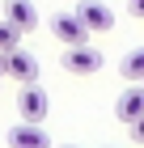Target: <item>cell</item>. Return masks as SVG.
Masks as SVG:
<instances>
[{"instance_id":"1","label":"cell","mask_w":144,"mask_h":148,"mask_svg":"<svg viewBox=\"0 0 144 148\" xmlns=\"http://www.w3.org/2000/svg\"><path fill=\"white\" fill-rule=\"evenodd\" d=\"M102 51L98 47H64V68L72 72V76H93V72H102Z\"/></svg>"},{"instance_id":"2","label":"cell","mask_w":144,"mask_h":148,"mask_svg":"<svg viewBox=\"0 0 144 148\" xmlns=\"http://www.w3.org/2000/svg\"><path fill=\"white\" fill-rule=\"evenodd\" d=\"M47 110H51L47 89H38V85H21V93H17V114H21V123H43Z\"/></svg>"},{"instance_id":"3","label":"cell","mask_w":144,"mask_h":148,"mask_svg":"<svg viewBox=\"0 0 144 148\" xmlns=\"http://www.w3.org/2000/svg\"><path fill=\"white\" fill-rule=\"evenodd\" d=\"M51 34H55L64 47H85L89 42V30L81 25L76 13H55V17H51Z\"/></svg>"},{"instance_id":"4","label":"cell","mask_w":144,"mask_h":148,"mask_svg":"<svg viewBox=\"0 0 144 148\" xmlns=\"http://www.w3.org/2000/svg\"><path fill=\"white\" fill-rule=\"evenodd\" d=\"M0 21H9L17 34H30L34 25H38V9H34L30 0H4V9H0Z\"/></svg>"},{"instance_id":"5","label":"cell","mask_w":144,"mask_h":148,"mask_svg":"<svg viewBox=\"0 0 144 148\" xmlns=\"http://www.w3.org/2000/svg\"><path fill=\"white\" fill-rule=\"evenodd\" d=\"M0 76H13V80H21V85H34V80H38V59L17 47V51L4 55V72H0Z\"/></svg>"},{"instance_id":"6","label":"cell","mask_w":144,"mask_h":148,"mask_svg":"<svg viewBox=\"0 0 144 148\" xmlns=\"http://www.w3.org/2000/svg\"><path fill=\"white\" fill-rule=\"evenodd\" d=\"M76 17H81V25H85L89 34H106V30H114V13L102 4V0H85L76 9Z\"/></svg>"},{"instance_id":"7","label":"cell","mask_w":144,"mask_h":148,"mask_svg":"<svg viewBox=\"0 0 144 148\" xmlns=\"http://www.w3.org/2000/svg\"><path fill=\"white\" fill-rule=\"evenodd\" d=\"M9 148H51L43 123H13L9 127Z\"/></svg>"},{"instance_id":"8","label":"cell","mask_w":144,"mask_h":148,"mask_svg":"<svg viewBox=\"0 0 144 148\" xmlns=\"http://www.w3.org/2000/svg\"><path fill=\"white\" fill-rule=\"evenodd\" d=\"M114 114H119L123 123L132 127L136 119L144 114V85H127V89L119 93V102H114Z\"/></svg>"},{"instance_id":"9","label":"cell","mask_w":144,"mask_h":148,"mask_svg":"<svg viewBox=\"0 0 144 148\" xmlns=\"http://www.w3.org/2000/svg\"><path fill=\"white\" fill-rule=\"evenodd\" d=\"M119 72H123V80L144 85V47H136V51H127V55L119 59Z\"/></svg>"},{"instance_id":"10","label":"cell","mask_w":144,"mask_h":148,"mask_svg":"<svg viewBox=\"0 0 144 148\" xmlns=\"http://www.w3.org/2000/svg\"><path fill=\"white\" fill-rule=\"evenodd\" d=\"M17 47H21V34H17L9 21H0V55H9V51H17Z\"/></svg>"},{"instance_id":"11","label":"cell","mask_w":144,"mask_h":148,"mask_svg":"<svg viewBox=\"0 0 144 148\" xmlns=\"http://www.w3.org/2000/svg\"><path fill=\"white\" fill-rule=\"evenodd\" d=\"M132 140H140V144H144V114H140V119L132 123Z\"/></svg>"},{"instance_id":"12","label":"cell","mask_w":144,"mask_h":148,"mask_svg":"<svg viewBox=\"0 0 144 148\" xmlns=\"http://www.w3.org/2000/svg\"><path fill=\"white\" fill-rule=\"evenodd\" d=\"M132 9H136V13H140V17H144V0H132Z\"/></svg>"},{"instance_id":"13","label":"cell","mask_w":144,"mask_h":148,"mask_svg":"<svg viewBox=\"0 0 144 148\" xmlns=\"http://www.w3.org/2000/svg\"><path fill=\"white\" fill-rule=\"evenodd\" d=\"M0 72H4V55H0Z\"/></svg>"},{"instance_id":"14","label":"cell","mask_w":144,"mask_h":148,"mask_svg":"<svg viewBox=\"0 0 144 148\" xmlns=\"http://www.w3.org/2000/svg\"><path fill=\"white\" fill-rule=\"evenodd\" d=\"M64 148H72V144H64Z\"/></svg>"}]
</instances>
